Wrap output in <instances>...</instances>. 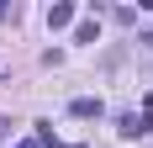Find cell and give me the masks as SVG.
<instances>
[{
	"instance_id": "obj_4",
	"label": "cell",
	"mask_w": 153,
	"mask_h": 148,
	"mask_svg": "<svg viewBox=\"0 0 153 148\" xmlns=\"http://www.w3.org/2000/svg\"><path fill=\"white\" fill-rule=\"evenodd\" d=\"M16 148H42V143H37V138H21V143H16Z\"/></svg>"
},
{
	"instance_id": "obj_3",
	"label": "cell",
	"mask_w": 153,
	"mask_h": 148,
	"mask_svg": "<svg viewBox=\"0 0 153 148\" xmlns=\"http://www.w3.org/2000/svg\"><path fill=\"white\" fill-rule=\"evenodd\" d=\"M74 43H95V21H79V27H74Z\"/></svg>"
},
{
	"instance_id": "obj_5",
	"label": "cell",
	"mask_w": 153,
	"mask_h": 148,
	"mask_svg": "<svg viewBox=\"0 0 153 148\" xmlns=\"http://www.w3.org/2000/svg\"><path fill=\"white\" fill-rule=\"evenodd\" d=\"M143 43H148V48H153V32H143Z\"/></svg>"
},
{
	"instance_id": "obj_2",
	"label": "cell",
	"mask_w": 153,
	"mask_h": 148,
	"mask_svg": "<svg viewBox=\"0 0 153 148\" xmlns=\"http://www.w3.org/2000/svg\"><path fill=\"white\" fill-rule=\"evenodd\" d=\"M106 106H100V95H74L69 101V117H79V122H90V117H100Z\"/></svg>"
},
{
	"instance_id": "obj_1",
	"label": "cell",
	"mask_w": 153,
	"mask_h": 148,
	"mask_svg": "<svg viewBox=\"0 0 153 148\" xmlns=\"http://www.w3.org/2000/svg\"><path fill=\"white\" fill-rule=\"evenodd\" d=\"M79 21V5H69V0H58V5H48V27L63 32V27H74Z\"/></svg>"
}]
</instances>
